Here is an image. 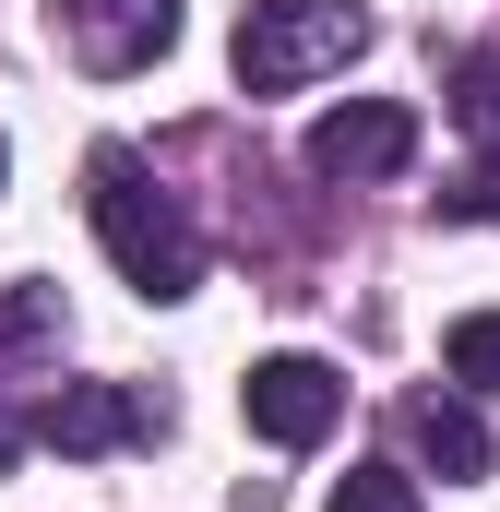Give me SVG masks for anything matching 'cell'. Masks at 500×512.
<instances>
[{
  "label": "cell",
  "mask_w": 500,
  "mask_h": 512,
  "mask_svg": "<svg viewBox=\"0 0 500 512\" xmlns=\"http://www.w3.org/2000/svg\"><path fill=\"white\" fill-rule=\"evenodd\" d=\"M84 215H96L108 262H120L143 298H191V286H203V227H191V203H179L131 143H96V167H84Z\"/></svg>",
  "instance_id": "cell-1"
},
{
  "label": "cell",
  "mask_w": 500,
  "mask_h": 512,
  "mask_svg": "<svg viewBox=\"0 0 500 512\" xmlns=\"http://www.w3.org/2000/svg\"><path fill=\"white\" fill-rule=\"evenodd\" d=\"M370 48V12L358 0H250L227 60H239V96H298L310 72H346Z\"/></svg>",
  "instance_id": "cell-2"
},
{
  "label": "cell",
  "mask_w": 500,
  "mask_h": 512,
  "mask_svg": "<svg viewBox=\"0 0 500 512\" xmlns=\"http://www.w3.org/2000/svg\"><path fill=\"white\" fill-rule=\"evenodd\" d=\"M239 417L274 441V453H310V441L346 417V370H322V358H298V346H286V358H262V370L239 382Z\"/></svg>",
  "instance_id": "cell-3"
},
{
  "label": "cell",
  "mask_w": 500,
  "mask_h": 512,
  "mask_svg": "<svg viewBox=\"0 0 500 512\" xmlns=\"http://www.w3.org/2000/svg\"><path fill=\"white\" fill-rule=\"evenodd\" d=\"M155 429H167L155 382H60L36 405V441H60V453H120V441H155Z\"/></svg>",
  "instance_id": "cell-4"
},
{
  "label": "cell",
  "mask_w": 500,
  "mask_h": 512,
  "mask_svg": "<svg viewBox=\"0 0 500 512\" xmlns=\"http://www.w3.org/2000/svg\"><path fill=\"white\" fill-rule=\"evenodd\" d=\"M60 36H72V60L84 72H155L167 48H179V0H60Z\"/></svg>",
  "instance_id": "cell-5"
},
{
  "label": "cell",
  "mask_w": 500,
  "mask_h": 512,
  "mask_svg": "<svg viewBox=\"0 0 500 512\" xmlns=\"http://www.w3.org/2000/svg\"><path fill=\"white\" fill-rule=\"evenodd\" d=\"M405 155H417V120H405L393 96H346V108H322V120H310V167H322V179H346V191H358V179H393Z\"/></svg>",
  "instance_id": "cell-6"
},
{
  "label": "cell",
  "mask_w": 500,
  "mask_h": 512,
  "mask_svg": "<svg viewBox=\"0 0 500 512\" xmlns=\"http://www.w3.org/2000/svg\"><path fill=\"white\" fill-rule=\"evenodd\" d=\"M405 453H417L429 477H489V417H477L465 393H417V405H405Z\"/></svg>",
  "instance_id": "cell-7"
},
{
  "label": "cell",
  "mask_w": 500,
  "mask_h": 512,
  "mask_svg": "<svg viewBox=\"0 0 500 512\" xmlns=\"http://www.w3.org/2000/svg\"><path fill=\"white\" fill-rule=\"evenodd\" d=\"M48 346H60V286L12 274V286H0V370H12V358H48Z\"/></svg>",
  "instance_id": "cell-8"
},
{
  "label": "cell",
  "mask_w": 500,
  "mask_h": 512,
  "mask_svg": "<svg viewBox=\"0 0 500 512\" xmlns=\"http://www.w3.org/2000/svg\"><path fill=\"white\" fill-rule=\"evenodd\" d=\"M453 120H465V143H477V155H500V48L453 60Z\"/></svg>",
  "instance_id": "cell-9"
},
{
  "label": "cell",
  "mask_w": 500,
  "mask_h": 512,
  "mask_svg": "<svg viewBox=\"0 0 500 512\" xmlns=\"http://www.w3.org/2000/svg\"><path fill=\"white\" fill-rule=\"evenodd\" d=\"M441 358H453V382H465V393H500V310H465Z\"/></svg>",
  "instance_id": "cell-10"
},
{
  "label": "cell",
  "mask_w": 500,
  "mask_h": 512,
  "mask_svg": "<svg viewBox=\"0 0 500 512\" xmlns=\"http://www.w3.org/2000/svg\"><path fill=\"white\" fill-rule=\"evenodd\" d=\"M334 512H417V477L405 465H346L334 477Z\"/></svg>",
  "instance_id": "cell-11"
},
{
  "label": "cell",
  "mask_w": 500,
  "mask_h": 512,
  "mask_svg": "<svg viewBox=\"0 0 500 512\" xmlns=\"http://www.w3.org/2000/svg\"><path fill=\"white\" fill-rule=\"evenodd\" d=\"M441 215H477V227H500V155H477V179H465V191H441Z\"/></svg>",
  "instance_id": "cell-12"
},
{
  "label": "cell",
  "mask_w": 500,
  "mask_h": 512,
  "mask_svg": "<svg viewBox=\"0 0 500 512\" xmlns=\"http://www.w3.org/2000/svg\"><path fill=\"white\" fill-rule=\"evenodd\" d=\"M24 441H36V417H24V405L0 393V477H12V453H24Z\"/></svg>",
  "instance_id": "cell-13"
},
{
  "label": "cell",
  "mask_w": 500,
  "mask_h": 512,
  "mask_svg": "<svg viewBox=\"0 0 500 512\" xmlns=\"http://www.w3.org/2000/svg\"><path fill=\"white\" fill-rule=\"evenodd\" d=\"M0 167H12V155H0Z\"/></svg>",
  "instance_id": "cell-14"
}]
</instances>
